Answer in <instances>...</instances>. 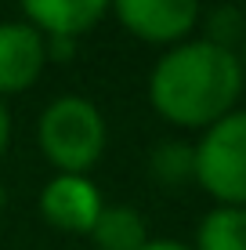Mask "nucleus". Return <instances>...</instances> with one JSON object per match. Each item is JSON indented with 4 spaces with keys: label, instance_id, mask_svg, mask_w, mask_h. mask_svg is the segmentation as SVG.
<instances>
[{
    "label": "nucleus",
    "instance_id": "obj_11",
    "mask_svg": "<svg viewBox=\"0 0 246 250\" xmlns=\"http://www.w3.org/2000/svg\"><path fill=\"white\" fill-rule=\"evenodd\" d=\"M207 44L221 47V51H239L246 40V19L235 4H217L207 11Z\"/></svg>",
    "mask_w": 246,
    "mask_h": 250
},
{
    "label": "nucleus",
    "instance_id": "obj_4",
    "mask_svg": "<svg viewBox=\"0 0 246 250\" xmlns=\"http://www.w3.org/2000/svg\"><path fill=\"white\" fill-rule=\"evenodd\" d=\"M120 25L145 44H185L199 22V0H109Z\"/></svg>",
    "mask_w": 246,
    "mask_h": 250
},
{
    "label": "nucleus",
    "instance_id": "obj_3",
    "mask_svg": "<svg viewBox=\"0 0 246 250\" xmlns=\"http://www.w3.org/2000/svg\"><path fill=\"white\" fill-rule=\"evenodd\" d=\"M196 182L217 207H246V109H232L203 131L196 145Z\"/></svg>",
    "mask_w": 246,
    "mask_h": 250
},
{
    "label": "nucleus",
    "instance_id": "obj_10",
    "mask_svg": "<svg viewBox=\"0 0 246 250\" xmlns=\"http://www.w3.org/2000/svg\"><path fill=\"white\" fill-rule=\"evenodd\" d=\"M149 174L156 178L159 185H185L196 178V149L185 142H174V138H167V142L152 145L149 152Z\"/></svg>",
    "mask_w": 246,
    "mask_h": 250
},
{
    "label": "nucleus",
    "instance_id": "obj_8",
    "mask_svg": "<svg viewBox=\"0 0 246 250\" xmlns=\"http://www.w3.org/2000/svg\"><path fill=\"white\" fill-rule=\"evenodd\" d=\"M91 239L98 250H141L149 243V229L134 207L116 203V207H101L95 229H91Z\"/></svg>",
    "mask_w": 246,
    "mask_h": 250
},
{
    "label": "nucleus",
    "instance_id": "obj_15",
    "mask_svg": "<svg viewBox=\"0 0 246 250\" xmlns=\"http://www.w3.org/2000/svg\"><path fill=\"white\" fill-rule=\"evenodd\" d=\"M235 55H239V65H243V76H246V40H243V47L235 51Z\"/></svg>",
    "mask_w": 246,
    "mask_h": 250
},
{
    "label": "nucleus",
    "instance_id": "obj_1",
    "mask_svg": "<svg viewBox=\"0 0 246 250\" xmlns=\"http://www.w3.org/2000/svg\"><path fill=\"white\" fill-rule=\"evenodd\" d=\"M243 65L235 51H221L207 40H185L163 51L149 76V105L174 127L217 124L235 109L243 94Z\"/></svg>",
    "mask_w": 246,
    "mask_h": 250
},
{
    "label": "nucleus",
    "instance_id": "obj_13",
    "mask_svg": "<svg viewBox=\"0 0 246 250\" xmlns=\"http://www.w3.org/2000/svg\"><path fill=\"white\" fill-rule=\"evenodd\" d=\"M7 142H11V113H7V105L0 102V156H4Z\"/></svg>",
    "mask_w": 246,
    "mask_h": 250
},
{
    "label": "nucleus",
    "instance_id": "obj_12",
    "mask_svg": "<svg viewBox=\"0 0 246 250\" xmlns=\"http://www.w3.org/2000/svg\"><path fill=\"white\" fill-rule=\"evenodd\" d=\"M76 55V40L69 37H47V62L55 58V62H65V58Z\"/></svg>",
    "mask_w": 246,
    "mask_h": 250
},
{
    "label": "nucleus",
    "instance_id": "obj_6",
    "mask_svg": "<svg viewBox=\"0 0 246 250\" xmlns=\"http://www.w3.org/2000/svg\"><path fill=\"white\" fill-rule=\"evenodd\" d=\"M47 65V37L29 22H0V98L22 94Z\"/></svg>",
    "mask_w": 246,
    "mask_h": 250
},
{
    "label": "nucleus",
    "instance_id": "obj_9",
    "mask_svg": "<svg viewBox=\"0 0 246 250\" xmlns=\"http://www.w3.org/2000/svg\"><path fill=\"white\" fill-rule=\"evenodd\" d=\"M192 250H246V207H214L199 221Z\"/></svg>",
    "mask_w": 246,
    "mask_h": 250
},
{
    "label": "nucleus",
    "instance_id": "obj_14",
    "mask_svg": "<svg viewBox=\"0 0 246 250\" xmlns=\"http://www.w3.org/2000/svg\"><path fill=\"white\" fill-rule=\"evenodd\" d=\"M141 250H192V247L181 243V239H149Z\"/></svg>",
    "mask_w": 246,
    "mask_h": 250
},
{
    "label": "nucleus",
    "instance_id": "obj_7",
    "mask_svg": "<svg viewBox=\"0 0 246 250\" xmlns=\"http://www.w3.org/2000/svg\"><path fill=\"white\" fill-rule=\"evenodd\" d=\"M22 11L29 15V25L44 37H83L95 29L101 15L109 11V0H19Z\"/></svg>",
    "mask_w": 246,
    "mask_h": 250
},
{
    "label": "nucleus",
    "instance_id": "obj_2",
    "mask_svg": "<svg viewBox=\"0 0 246 250\" xmlns=\"http://www.w3.org/2000/svg\"><path fill=\"white\" fill-rule=\"evenodd\" d=\"M105 116L83 94H62L40 113L37 142L58 174H87L105 152Z\"/></svg>",
    "mask_w": 246,
    "mask_h": 250
},
{
    "label": "nucleus",
    "instance_id": "obj_16",
    "mask_svg": "<svg viewBox=\"0 0 246 250\" xmlns=\"http://www.w3.org/2000/svg\"><path fill=\"white\" fill-rule=\"evenodd\" d=\"M0 210H4V188H0Z\"/></svg>",
    "mask_w": 246,
    "mask_h": 250
},
{
    "label": "nucleus",
    "instance_id": "obj_5",
    "mask_svg": "<svg viewBox=\"0 0 246 250\" xmlns=\"http://www.w3.org/2000/svg\"><path fill=\"white\" fill-rule=\"evenodd\" d=\"M101 192L87 174H55L40 192V214L47 225L62 232H83L91 236L98 214H101Z\"/></svg>",
    "mask_w": 246,
    "mask_h": 250
}]
</instances>
